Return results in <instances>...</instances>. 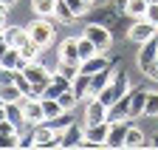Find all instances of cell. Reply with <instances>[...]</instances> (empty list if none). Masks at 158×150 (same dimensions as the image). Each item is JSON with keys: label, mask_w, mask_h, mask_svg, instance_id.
I'll return each mask as SVG.
<instances>
[{"label": "cell", "mask_w": 158, "mask_h": 150, "mask_svg": "<svg viewBox=\"0 0 158 150\" xmlns=\"http://www.w3.org/2000/svg\"><path fill=\"white\" fill-rule=\"evenodd\" d=\"M26 28H28L31 43H37L40 48H48L54 43V37H56V28H54V23L48 20V17H34Z\"/></svg>", "instance_id": "cell-1"}, {"label": "cell", "mask_w": 158, "mask_h": 150, "mask_svg": "<svg viewBox=\"0 0 158 150\" xmlns=\"http://www.w3.org/2000/svg\"><path fill=\"white\" fill-rule=\"evenodd\" d=\"M130 88H133V85H130V77H127L124 71H116V74H113V82H110L107 88H102V91L96 93V96H99V99H102V102L110 108L116 99H122V96H124V93H127Z\"/></svg>", "instance_id": "cell-2"}, {"label": "cell", "mask_w": 158, "mask_h": 150, "mask_svg": "<svg viewBox=\"0 0 158 150\" xmlns=\"http://www.w3.org/2000/svg\"><path fill=\"white\" fill-rule=\"evenodd\" d=\"M155 60H158V31L150 37L147 43H141V45H138L135 65H138V71H141V74H150V68L155 65Z\"/></svg>", "instance_id": "cell-3"}, {"label": "cell", "mask_w": 158, "mask_h": 150, "mask_svg": "<svg viewBox=\"0 0 158 150\" xmlns=\"http://www.w3.org/2000/svg\"><path fill=\"white\" fill-rule=\"evenodd\" d=\"M31 136H34V147H59L62 144V133L59 130H54L48 122H40L31 127Z\"/></svg>", "instance_id": "cell-4"}, {"label": "cell", "mask_w": 158, "mask_h": 150, "mask_svg": "<svg viewBox=\"0 0 158 150\" xmlns=\"http://www.w3.org/2000/svg\"><path fill=\"white\" fill-rule=\"evenodd\" d=\"M85 37L99 48V51H107L113 45V28L102 26V23H88L85 26Z\"/></svg>", "instance_id": "cell-5"}, {"label": "cell", "mask_w": 158, "mask_h": 150, "mask_svg": "<svg viewBox=\"0 0 158 150\" xmlns=\"http://www.w3.org/2000/svg\"><path fill=\"white\" fill-rule=\"evenodd\" d=\"M107 130H110V122H96V125H88L85 127V139L79 147H105L107 142Z\"/></svg>", "instance_id": "cell-6"}, {"label": "cell", "mask_w": 158, "mask_h": 150, "mask_svg": "<svg viewBox=\"0 0 158 150\" xmlns=\"http://www.w3.org/2000/svg\"><path fill=\"white\" fill-rule=\"evenodd\" d=\"M155 31H158V26H152L147 17H138V20L127 28V40H130L133 45H141V43H147V40H150Z\"/></svg>", "instance_id": "cell-7"}, {"label": "cell", "mask_w": 158, "mask_h": 150, "mask_svg": "<svg viewBox=\"0 0 158 150\" xmlns=\"http://www.w3.org/2000/svg\"><path fill=\"white\" fill-rule=\"evenodd\" d=\"M23 122L28 127L45 122V110H43V99H31V96H23Z\"/></svg>", "instance_id": "cell-8"}, {"label": "cell", "mask_w": 158, "mask_h": 150, "mask_svg": "<svg viewBox=\"0 0 158 150\" xmlns=\"http://www.w3.org/2000/svg\"><path fill=\"white\" fill-rule=\"evenodd\" d=\"M105 119H107V105L99 99V96L85 99V116H82L85 127H88V125H96V122H105Z\"/></svg>", "instance_id": "cell-9"}, {"label": "cell", "mask_w": 158, "mask_h": 150, "mask_svg": "<svg viewBox=\"0 0 158 150\" xmlns=\"http://www.w3.org/2000/svg\"><path fill=\"white\" fill-rule=\"evenodd\" d=\"M23 74H26V79H28L31 85H48V82H51V71L40 62V60L28 62V65L23 68Z\"/></svg>", "instance_id": "cell-10"}, {"label": "cell", "mask_w": 158, "mask_h": 150, "mask_svg": "<svg viewBox=\"0 0 158 150\" xmlns=\"http://www.w3.org/2000/svg\"><path fill=\"white\" fill-rule=\"evenodd\" d=\"M133 125V119H122V122H110L107 130V142L105 147H124V136H127V127Z\"/></svg>", "instance_id": "cell-11"}, {"label": "cell", "mask_w": 158, "mask_h": 150, "mask_svg": "<svg viewBox=\"0 0 158 150\" xmlns=\"http://www.w3.org/2000/svg\"><path fill=\"white\" fill-rule=\"evenodd\" d=\"M56 62H76L79 65V45H76V37H68L56 45Z\"/></svg>", "instance_id": "cell-12"}, {"label": "cell", "mask_w": 158, "mask_h": 150, "mask_svg": "<svg viewBox=\"0 0 158 150\" xmlns=\"http://www.w3.org/2000/svg\"><path fill=\"white\" fill-rule=\"evenodd\" d=\"M82 139H85V122H71L62 130V144L59 147H79Z\"/></svg>", "instance_id": "cell-13"}, {"label": "cell", "mask_w": 158, "mask_h": 150, "mask_svg": "<svg viewBox=\"0 0 158 150\" xmlns=\"http://www.w3.org/2000/svg\"><path fill=\"white\" fill-rule=\"evenodd\" d=\"M122 119H130V91L107 108V122H122Z\"/></svg>", "instance_id": "cell-14"}, {"label": "cell", "mask_w": 158, "mask_h": 150, "mask_svg": "<svg viewBox=\"0 0 158 150\" xmlns=\"http://www.w3.org/2000/svg\"><path fill=\"white\" fill-rule=\"evenodd\" d=\"M147 88H130V119H141L144 116V105H147Z\"/></svg>", "instance_id": "cell-15"}, {"label": "cell", "mask_w": 158, "mask_h": 150, "mask_svg": "<svg viewBox=\"0 0 158 150\" xmlns=\"http://www.w3.org/2000/svg\"><path fill=\"white\" fill-rule=\"evenodd\" d=\"M107 65H113L110 57H105V51H99V54H93V57H88V60L79 62V71H82V74H90V77H93L96 71H102V68H107Z\"/></svg>", "instance_id": "cell-16"}, {"label": "cell", "mask_w": 158, "mask_h": 150, "mask_svg": "<svg viewBox=\"0 0 158 150\" xmlns=\"http://www.w3.org/2000/svg\"><path fill=\"white\" fill-rule=\"evenodd\" d=\"M3 34H6V43H9V45H14V48H23L26 43H31L28 28H23V26H6V28H3Z\"/></svg>", "instance_id": "cell-17"}, {"label": "cell", "mask_w": 158, "mask_h": 150, "mask_svg": "<svg viewBox=\"0 0 158 150\" xmlns=\"http://www.w3.org/2000/svg\"><path fill=\"white\" fill-rule=\"evenodd\" d=\"M147 6H150V0H122V3H118V11L133 17V20H138V17L147 14Z\"/></svg>", "instance_id": "cell-18"}, {"label": "cell", "mask_w": 158, "mask_h": 150, "mask_svg": "<svg viewBox=\"0 0 158 150\" xmlns=\"http://www.w3.org/2000/svg\"><path fill=\"white\" fill-rule=\"evenodd\" d=\"M113 65H107V68H102V71H96L93 74V77H90V93H93V96H96V93L99 91H102V88H107L110 82H113Z\"/></svg>", "instance_id": "cell-19"}, {"label": "cell", "mask_w": 158, "mask_h": 150, "mask_svg": "<svg viewBox=\"0 0 158 150\" xmlns=\"http://www.w3.org/2000/svg\"><path fill=\"white\" fill-rule=\"evenodd\" d=\"M71 88H73V93L79 96V102L90 99L93 96V93H90V74H82V71H79L76 77H73V82H71Z\"/></svg>", "instance_id": "cell-20"}, {"label": "cell", "mask_w": 158, "mask_h": 150, "mask_svg": "<svg viewBox=\"0 0 158 150\" xmlns=\"http://www.w3.org/2000/svg\"><path fill=\"white\" fill-rule=\"evenodd\" d=\"M124 147H130V150H135V147H147L144 130L135 127V125H130V127H127V136H124Z\"/></svg>", "instance_id": "cell-21"}, {"label": "cell", "mask_w": 158, "mask_h": 150, "mask_svg": "<svg viewBox=\"0 0 158 150\" xmlns=\"http://www.w3.org/2000/svg\"><path fill=\"white\" fill-rule=\"evenodd\" d=\"M56 0H31V11L34 17H54Z\"/></svg>", "instance_id": "cell-22"}, {"label": "cell", "mask_w": 158, "mask_h": 150, "mask_svg": "<svg viewBox=\"0 0 158 150\" xmlns=\"http://www.w3.org/2000/svg\"><path fill=\"white\" fill-rule=\"evenodd\" d=\"M20 99H23V91H20L14 82L0 85V102H3V105H9V102H20Z\"/></svg>", "instance_id": "cell-23"}, {"label": "cell", "mask_w": 158, "mask_h": 150, "mask_svg": "<svg viewBox=\"0 0 158 150\" xmlns=\"http://www.w3.org/2000/svg\"><path fill=\"white\" fill-rule=\"evenodd\" d=\"M6 119L14 122L20 130H23V125H26V122H23V99H20V102H9V105H6Z\"/></svg>", "instance_id": "cell-24"}, {"label": "cell", "mask_w": 158, "mask_h": 150, "mask_svg": "<svg viewBox=\"0 0 158 150\" xmlns=\"http://www.w3.org/2000/svg\"><path fill=\"white\" fill-rule=\"evenodd\" d=\"M54 17H56V20L62 23V26H71V23L76 20V17H73V11L68 9V3H65V0H56V9H54Z\"/></svg>", "instance_id": "cell-25"}, {"label": "cell", "mask_w": 158, "mask_h": 150, "mask_svg": "<svg viewBox=\"0 0 158 150\" xmlns=\"http://www.w3.org/2000/svg\"><path fill=\"white\" fill-rule=\"evenodd\" d=\"M76 45H79V62H82V60H88V57H93V54H99V48L88 40L85 34H82V37H76Z\"/></svg>", "instance_id": "cell-26"}, {"label": "cell", "mask_w": 158, "mask_h": 150, "mask_svg": "<svg viewBox=\"0 0 158 150\" xmlns=\"http://www.w3.org/2000/svg\"><path fill=\"white\" fill-rule=\"evenodd\" d=\"M56 99H59V105H62V110H73V108L79 105V96L73 93V88H65Z\"/></svg>", "instance_id": "cell-27"}, {"label": "cell", "mask_w": 158, "mask_h": 150, "mask_svg": "<svg viewBox=\"0 0 158 150\" xmlns=\"http://www.w3.org/2000/svg\"><path fill=\"white\" fill-rule=\"evenodd\" d=\"M144 119H158V93H147V105H144Z\"/></svg>", "instance_id": "cell-28"}, {"label": "cell", "mask_w": 158, "mask_h": 150, "mask_svg": "<svg viewBox=\"0 0 158 150\" xmlns=\"http://www.w3.org/2000/svg\"><path fill=\"white\" fill-rule=\"evenodd\" d=\"M40 51H43V48H40L37 43H26L23 48H20V57H23V60H26V65H28V62L40 60Z\"/></svg>", "instance_id": "cell-29"}, {"label": "cell", "mask_w": 158, "mask_h": 150, "mask_svg": "<svg viewBox=\"0 0 158 150\" xmlns=\"http://www.w3.org/2000/svg\"><path fill=\"white\" fill-rule=\"evenodd\" d=\"M54 71H56V74H62V77H68V79L73 82V77L79 74V65H76V62H56Z\"/></svg>", "instance_id": "cell-30"}, {"label": "cell", "mask_w": 158, "mask_h": 150, "mask_svg": "<svg viewBox=\"0 0 158 150\" xmlns=\"http://www.w3.org/2000/svg\"><path fill=\"white\" fill-rule=\"evenodd\" d=\"M65 3H68V9L73 11V17H82V14L88 11V6L82 3V0H65Z\"/></svg>", "instance_id": "cell-31"}, {"label": "cell", "mask_w": 158, "mask_h": 150, "mask_svg": "<svg viewBox=\"0 0 158 150\" xmlns=\"http://www.w3.org/2000/svg\"><path fill=\"white\" fill-rule=\"evenodd\" d=\"M144 17H147V20H150L152 26H158V3H150V6H147V14H144Z\"/></svg>", "instance_id": "cell-32"}, {"label": "cell", "mask_w": 158, "mask_h": 150, "mask_svg": "<svg viewBox=\"0 0 158 150\" xmlns=\"http://www.w3.org/2000/svg\"><path fill=\"white\" fill-rule=\"evenodd\" d=\"M147 77H150V79H155V82H158V60H155V65H152V68H150V74H147Z\"/></svg>", "instance_id": "cell-33"}, {"label": "cell", "mask_w": 158, "mask_h": 150, "mask_svg": "<svg viewBox=\"0 0 158 150\" xmlns=\"http://www.w3.org/2000/svg\"><path fill=\"white\" fill-rule=\"evenodd\" d=\"M147 147H155V150H158V133H152V136H150V142H147Z\"/></svg>", "instance_id": "cell-34"}, {"label": "cell", "mask_w": 158, "mask_h": 150, "mask_svg": "<svg viewBox=\"0 0 158 150\" xmlns=\"http://www.w3.org/2000/svg\"><path fill=\"white\" fill-rule=\"evenodd\" d=\"M0 119H6V105L0 102Z\"/></svg>", "instance_id": "cell-35"}, {"label": "cell", "mask_w": 158, "mask_h": 150, "mask_svg": "<svg viewBox=\"0 0 158 150\" xmlns=\"http://www.w3.org/2000/svg\"><path fill=\"white\" fill-rule=\"evenodd\" d=\"M6 48H9V43H3V45H0V60H3V54H6Z\"/></svg>", "instance_id": "cell-36"}, {"label": "cell", "mask_w": 158, "mask_h": 150, "mask_svg": "<svg viewBox=\"0 0 158 150\" xmlns=\"http://www.w3.org/2000/svg\"><path fill=\"white\" fill-rule=\"evenodd\" d=\"M6 9H9V6L3 3V0H0V14H6Z\"/></svg>", "instance_id": "cell-37"}, {"label": "cell", "mask_w": 158, "mask_h": 150, "mask_svg": "<svg viewBox=\"0 0 158 150\" xmlns=\"http://www.w3.org/2000/svg\"><path fill=\"white\" fill-rule=\"evenodd\" d=\"M82 3H85V6H88V9H90V6H93V3H96V0H82Z\"/></svg>", "instance_id": "cell-38"}, {"label": "cell", "mask_w": 158, "mask_h": 150, "mask_svg": "<svg viewBox=\"0 0 158 150\" xmlns=\"http://www.w3.org/2000/svg\"><path fill=\"white\" fill-rule=\"evenodd\" d=\"M3 3H6V6H14V3H17V0H3Z\"/></svg>", "instance_id": "cell-39"}, {"label": "cell", "mask_w": 158, "mask_h": 150, "mask_svg": "<svg viewBox=\"0 0 158 150\" xmlns=\"http://www.w3.org/2000/svg\"><path fill=\"white\" fill-rule=\"evenodd\" d=\"M0 71H3V65H0Z\"/></svg>", "instance_id": "cell-40"}]
</instances>
